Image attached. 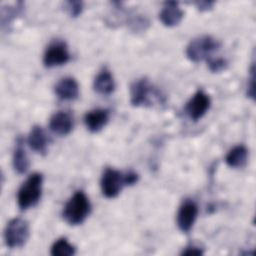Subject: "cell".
<instances>
[{
	"label": "cell",
	"instance_id": "cell-1",
	"mask_svg": "<svg viewBox=\"0 0 256 256\" xmlns=\"http://www.w3.org/2000/svg\"><path fill=\"white\" fill-rule=\"evenodd\" d=\"M91 211V204L83 191H76L66 202L63 219L70 225H79L85 221Z\"/></svg>",
	"mask_w": 256,
	"mask_h": 256
},
{
	"label": "cell",
	"instance_id": "cell-20",
	"mask_svg": "<svg viewBox=\"0 0 256 256\" xmlns=\"http://www.w3.org/2000/svg\"><path fill=\"white\" fill-rule=\"evenodd\" d=\"M207 65L212 72H221L226 69L227 62L223 58L210 57L207 59Z\"/></svg>",
	"mask_w": 256,
	"mask_h": 256
},
{
	"label": "cell",
	"instance_id": "cell-24",
	"mask_svg": "<svg viewBox=\"0 0 256 256\" xmlns=\"http://www.w3.org/2000/svg\"><path fill=\"white\" fill-rule=\"evenodd\" d=\"M195 5L197 6L198 10L200 11H208L210 9H212L214 2L212 1H200V2H196Z\"/></svg>",
	"mask_w": 256,
	"mask_h": 256
},
{
	"label": "cell",
	"instance_id": "cell-16",
	"mask_svg": "<svg viewBox=\"0 0 256 256\" xmlns=\"http://www.w3.org/2000/svg\"><path fill=\"white\" fill-rule=\"evenodd\" d=\"M248 159V150L244 145L233 147L226 155L225 162L231 168H242L246 165Z\"/></svg>",
	"mask_w": 256,
	"mask_h": 256
},
{
	"label": "cell",
	"instance_id": "cell-18",
	"mask_svg": "<svg viewBox=\"0 0 256 256\" xmlns=\"http://www.w3.org/2000/svg\"><path fill=\"white\" fill-rule=\"evenodd\" d=\"M75 252V247L66 238L57 239L51 247V255L53 256H72Z\"/></svg>",
	"mask_w": 256,
	"mask_h": 256
},
{
	"label": "cell",
	"instance_id": "cell-3",
	"mask_svg": "<svg viewBox=\"0 0 256 256\" xmlns=\"http://www.w3.org/2000/svg\"><path fill=\"white\" fill-rule=\"evenodd\" d=\"M162 95L147 78H140L130 86V103L134 107L152 106L155 100L161 102Z\"/></svg>",
	"mask_w": 256,
	"mask_h": 256
},
{
	"label": "cell",
	"instance_id": "cell-17",
	"mask_svg": "<svg viewBox=\"0 0 256 256\" xmlns=\"http://www.w3.org/2000/svg\"><path fill=\"white\" fill-rule=\"evenodd\" d=\"M12 162H13V167L15 171H17L19 174L25 173L29 168V159L25 151V148L23 146V142L21 140L17 141L16 147L13 153Z\"/></svg>",
	"mask_w": 256,
	"mask_h": 256
},
{
	"label": "cell",
	"instance_id": "cell-9",
	"mask_svg": "<svg viewBox=\"0 0 256 256\" xmlns=\"http://www.w3.org/2000/svg\"><path fill=\"white\" fill-rule=\"evenodd\" d=\"M198 215V206L191 199H185L180 205L177 212V225L178 228L184 232L188 233L197 218Z\"/></svg>",
	"mask_w": 256,
	"mask_h": 256
},
{
	"label": "cell",
	"instance_id": "cell-11",
	"mask_svg": "<svg viewBox=\"0 0 256 256\" xmlns=\"http://www.w3.org/2000/svg\"><path fill=\"white\" fill-rule=\"evenodd\" d=\"M183 11L179 4L175 1L166 2L159 13V19L166 27H174L178 25L183 18Z\"/></svg>",
	"mask_w": 256,
	"mask_h": 256
},
{
	"label": "cell",
	"instance_id": "cell-15",
	"mask_svg": "<svg viewBox=\"0 0 256 256\" xmlns=\"http://www.w3.org/2000/svg\"><path fill=\"white\" fill-rule=\"evenodd\" d=\"M28 144L31 149L39 154H46L48 147V138L41 126H34L28 136Z\"/></svg>",
	"mask_w": 256,
	"mask_h": 256
},
{
	"label": "cell",
	"instance_id": "cell-12",
	"mask_svg": "<svg viewBox=\"0 0 256 256\" xmlns=\"http://www.w3.org/2000/svg\"><path fill=\"white\" fill-rule=\"evenodd\" d=\"M109 111L107 109H94L89 111L84 117V123L87 129L92 133L102 130L109 121Z\"/></svg>",
	"mask_w": 256,
	"mask_h": 256
},
{
	"label": "cell",
	"instance_id": "cell-13",
	"mask_svg": "<svg viewBox=\"0 0 256 256\" xmlns=\"http://www.w3.org/2000/svg\"><path fill=\"white\" fill-rule=\"evenodd\" d=\"M55 93L61 100H74L79 95L78 83L72 77H64L55 85Z\"/></svg>",
	"mask_w": 256,
	"mask_h": 256
},
{
	"label": "cell",
	"instance_id": "cell-7",
	"mask_svg": "<svg viewBox=\"0 0 256 256\" xmlns=\"http://www.w3.org/2000/svg\"><path fill=\"white\" fill-rule=\"evenodd\" d=\"M70 59L68 47L64 41L55 40L51 42L45 50L43 64L48 67H56L66 64Z\"/></svg>",
	"mask_w": 256,
	"mask_h": 256
},
{
	"label": "cell",
	"instance_id": "cell-10",
	"mask_svg": "<svg viewBox=\"0 0 256 256\" xmlns=\"http://www.w3.org/2000/svg\"><path fill=\"white\" fill-rule=\"evenodd\" d=\"M74 126L71 114L64 111H58L52 115L49 121L50 130L60 136L69 134Z\"/></svg>",
	"mask_w": 256,
	"mask_h": 256
},
{
	"label": "cell",
	"instance_id": "cell-5",
	"mask_svg": "<svg viewBox=\"0 0 256 256\" xmlns=\"http://www.w3.org/2000/svg\"><path fill=\"white\" fill-rule=\"evenodd\" d=\"M29 237V225L23 218L11 219L4 230V240L7 247L14 249L24 246Z\"/></svg>",
	"mask_w": 256,
	"mask_h": 256
},
{
	"label": "cell",
	"instance_id": "cell-4",
	"mask_svg": "<svg viewBox=\"0 0 256 256\" xmlns=\"http://www.w3.org/2000/svg\"><path fill=\"white\" fill-rule=\"evenodd\" d=\"M220 47V43L211 36L204 35L194 38L189 42L186 47V56L192 62H200L207 60L211 57V54L217 51Z\"/></svg>",
	"mask_w": 256,
	"mask_h": 256
},
{
	"label": "cell",
	"instance_id": "cell-8",
	"mask_svg": "<svg viewBox=\"0 0 256 256\" xmlns=\"http://www.w3.org/2000/svg\"><path fill=\"white\" fill-rule=\"evenodd\" d=\"M210 104V97L202 90H199L187 102L185 112L191 120L198 121L207 113Z\"/></svg>",
	"mask_w": 256,
	"mask_h": 256
},
{
	"label": "cell",
	"instance_id": "cell-23",
	"mask_svg": "<svg viewBox=\"0 0 256 256\" xmlns=\"http://www.w3.org/2000/svg\"><path fill=\"white\" fill-rule=\"evenodd\" d=\"M181 254L182 255H196V256H199V255L203 254V250L199 247H196V246H188L182 251Z\"/></svg>",
	"mask_w": 256,
	"mask_h": 256
},
{
	"label": "cell",
	"instance_id": "cell-6",
	"mask_svg": "<svg viewBox=\"0 0 256 256\" xmlns=\"http://www.w3.org/2000/svg\"><path fill=\"white\" fill-rule=\"evenodd\" d=\"M100 186L102 193L107 198L116 197L122 188L126 186L125 173H122L116 169L107 167L101 177Z\"/></svg>",
	"mask_w": 256,
	"mask_h": 256
},
{
	"label": "cell",
	"instance_id": "cell-14",
	"mask_svg": "<svg viewBox=\"0 0 256 256\" xmlns=\"http://www.w3.org/2000/svg\"><path fill=\"white\" fill-rule=\"evenodd\" d=\"M94 90L101 95H109L115 90V81L111 72L103 68L95 77L93 82Z\"/></svg>",
	"mask_w": 256,
	"mask_h": 256
},
{
	"label": "cell",
	"instance_id": "cell-19",
	"mask_svg": "<svg viewBox=\"0 0 256 256\" xmlns=\"http://www.w3.org/2000/svg\"><path fill=\"white\" fill-rule=\"evenodd\" d=\"M22 10V2H17L13 8H2L1 9V27L4 29L9 26L10 23L17 17L18 14L21 13Z\"/></svg>",
	"mask_w": 256,
	"mask_h": 256
},
{
	"label": "cell",
	"instance_id": "cell-2",
	"mask_svg": "<svg viewBox=\"0 0 256 256\" xmlns=\"http://www.w3.org/2000/svg\"><path fill=\"white\" fill-rule=\"evenodd\" d=\"M43 176L40 173L31 174L21 185L17 194V203L21 210L35 206L42 194Z\"/></svg>",
	"mask_w": 256,
	"mask_h": 256
},
{
	"label": "cell",
	"instance_id": "cell-21",
	"mask_svg": "<svg viewBox=\"0 0 256 256\" xmlns=\"http://www.w3.org/2000/svg\"><path fill=\"white\" fill-rule=\"evenodd\" d=\"M66 9L71 17H78L83 10V3L81 1L66 2Z\"/></svg>",
	"mask_w": 256,
	"mask_h": 256
},
{
	"label": "cell",
	"instance_id": "cell-22",
	"mask_svg": "<svg viewBox=\"0 0 256 256\" xmlns=\"http://www.w3.org/2000/svg\"><path fill=\"white\" fill-rule=\"evenodd\" d=\"M254 64H252L250 69V77L248 79V86H247V95L251 99H254L255 97V89H254Z\"/></svg>",
	"mask_w": 256,
	"mask_h": 256
}]
</instances>
